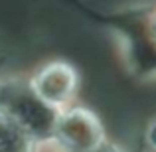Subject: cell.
<instances>
[{
    "instance_id": "1",
    "label": "cell",
    "mask_w": 156,
    "mask_h": 152,
    "mask_svg": "<svg viewBox=\"0 0 156 152\" xmlns=\"http://www.w3.org/2000/svg\"><path fill=\"white\" fill-rule=\"evenodd\" d=\"M0 113L18 122L32 138L55 133L57 117L53 107L36 93L32 83L8 79L0 83Z\"/></svg>"
},
{
    "instance_id": "2",
    "label": "cell",
    "mask_w": 156,
    "mask_h": 152,
    "mask_svg": "<svg viewBox=\"0 0 156 152\" xmlns=\"http://www.w3.org/2000/svg\"><path fill=\"white\" fill-rule=\"evenodd\" d=\"M55 134L71 152H91L103 144V129L87 109H73L57 118Z\"/></svg>"
},
{
    "instance_id": "3",
    "label": "cell",
    "mask_w": 156,
    "mask_h": 152,
    "mask_svg": "<svg viewBox=\"0 0 156 152\" xmlns=\"http://www.w3.org/2000/svg\"><path fill=\"white\" fill-rule=\"evenodd\" d=\"M75 85H77L75 71L67 63H61V61H53V63L46 65L32 81V87L36 89V93L46 103H50L51 107L63 105L73 95Z\"/></svg>"
},
{
    "instance_id": "4",
    "label": "cell",
    "mask_w": 156,
    "mask_h": 152,
    "mask_svg": "<svg viewBox=\"0 0 156 152\" xmlns=\"http://www.w3.org/2000/svg\"><path fill=\"white\" fill-rule=\"evenodd\" d=\"M0 152H32V136L0 113Z\"/></svg>"
},
{
    "instance_id": "5",
    "label": "cell",
    "mask_w": 156,
    "mask_h": 152,
    "mask_svg": "<svg viewBox=\"0 0 156 152\" xmlns=\"http://www.w3.org/2000/svg\"><path fill=\"white\" fill-rule=\"evenodd\" d=\"M148 140H150V144H152V148L156 150V125L152 126V130H150V134H148Z\"/></svg>"
},
{
    "instance_id": "6",
    "label": "cell",
    "mask_w": 156,
    "mask_h": 152,
    "mask_svg": "<svg viewBox=\"0 0 156 152\" xmlns=\"http://www.w3.org/2000/svg\"><path fill=\"white\" fill-rule=\"evenodd\" d=\"M91 152H117V150H115V148H109V146H103V144H101L99 148H95V150H91Z\"/></svg>"
}]
</instances>
